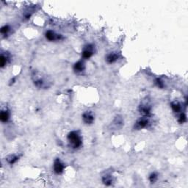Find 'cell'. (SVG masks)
<instances>
[{"mask_svg":"<svg viewBox=\"0 0 188 188\" xmlns=\"http://www.w3.org/2000/svg\"><path fill=\"white\" fill-rule=\"evenodd\" d=\"M157 179H158V175H157V173H155V172H154V173H151V174L149 175V177H148L149 182H151V184L155 183V182H157Z\"/></svg>","mask_w":188,"mask_h":188,"instance_id":"obj_15","label":"cell"},{"mask_svg":"<svg viewBox=\"0 0 188 188\" xmlns=\"http://www.w3.org/2000/svg\"><path fill=\"white\" fill-rule=\"evenodd\" d=\"M0 119L2 123H7L10 119V112L8 110H2L0 113Z\"/></svg>","mask_w":188,"mask_h":188,"instance_id":"obj_9","label":"cell"},{"mask_svg":"<svg viewBox=\"0 0 188 188\" xmlns=\"http://www.w3.org/2000/svg\"><path fill=\"white\" fill-rule=\"evenodd\" d=\"M53 169H54V171L56 174H61V173H63L65 169L64 164L60 161V160L59 159H57V160H54V165H53Z\"/></svg>","mask_w":188,"mask_h":188,"instance_id":"obj_5","label":"cell"},{"mask_svg":"<svg viewBox=\"0 0 188 188\" xmlns=\"http://www.w3.org/2000/svg\"><path fill=\"white\" fill-rule=\"evenodd\" d=\"M148 125H149V119H148V117L143 116L142 118L139 119L138 121L136 122L135 125H134V128L137 130L143 129L146 128Z\"/></svg>","mask_w":188,"mask_h":188,"instance_id":"obj_3","label":"cell"},{"mask_svg":"<svg viewBox=\"0 0 188 188\" xmlns=\"http://www.w3.org/2000/svg\"><path fill=\"white\" fill-rule=\"evenodd\" d=\"M171 108L172 110H173V112H175V113H179V112L182 110V106H181L180 104L177 102H172Z\"/></svg>","mask_w":188,"mask_h":188,"instance_id":"obj_12","label":"cell"},{"mask_svg":"<svg viewBox=\"0 0 188 188\" xmlns=\"http://www.w3.org/2000/svg\"><path fill=\"white\" fill-rule=\"evenodd\" d=\"M45 37L49 41H55V40H60L63 39V36L61 35H58L54 31L48 30L45 33Z\"/></svg>","mask_w":188,"mask_h":188,"instance_id":"obj_4","label":"cell"},{"mask_svg":"<svg viewBox=\"0 0 188 188\" xmlns=\"http://www.w3.org/2000/svg\"><path fill=\"white\" fill-rule=\"evenodd\" d=\"M119 54L117 52H111L108 54L105 57V60L108 64H112L119 59Z\"/></svg>","mask_w":188,"mask_h":188,"instance_id":"obj_6","label":"cell"},{"mask_svg":"<svg viewBox=\"0 0 188 188\" xmlns=\"http://www.w3.org/2000/svg\"><path fill=\"white\" fill-rule=\"evenodd\" d=\"M85 63H84V61H82V60H79V61H78L77 63H75L74 66V71L77 74L82 73V71H85Z\"/></svg>","mask_w":188,"mask_h":188,"instance_id":"obj_8","label":"cell"},{"mask_svg":"<svg viewBox=\"0 0 188 188\" xmlns=\"http://www.w3.org/2000/svg\"><path fill=\"white\" fill-rule=\"evenodd\" d=\"M67 140L69 146L74 149L79 148L82 144V137L76 131H72L69 132L67 136Z\"/></svg>","mask_w":188,"mask_h":188,"instance_id":"obj_1","label":"cell"},{"mask_svg":"<svg viewBox=\"0 0 188 188\" xmlns=\"http://www.w3.org/2000/svg\"><path fill=\"white\" fill-rule=\"evenodd\" d=\"M102 182L107 186H110V185L112 184V178L110 175H106V176H103V179H102Z\"/></svg>","mask_w":188,"mask_h":188,"instance_id":"obj_14","label":"cell"},{"mask_svg":"<svg viewBox=\"0 0 188 188\" xmlns=\"http://www.w3.org/2000/svg\"><path fill=\"white\" fill-rule=\"evenodd\" d=\"M6 160L10 165H13L16 163H17V161L19 160V157L16 155V154H11V155H9L7 157Z\"/></svg>","mask_w":188,"mask_h":188,"instance_id":"obj_11","label":"cell"},{"mask_svg":"<svg viewBox=\"0 0 188 188\" xmlns=\"http://www.w3.org/2000/svg\"><path fill=\"white\" fill-rule=\"evenodd\" d=\"M178 121H179V124H184L187 121V116L184 112H182V113L179 114V118H178Z\"/></svg>","mask_w":188,"mask_h":188,"instance_id":"obj_16","label":"cell"},{"mask_svg":"<svg viewBox=\"0 0 188 188\" xmlns=\"http://www.w3.org/2000/svg\"><path fill=\"white\" fill-rule=\"evenodd\" d=\"M11 27H10V25H8V24H5V25L2 26V28H1V30H0V33H1V34L3 36H7L8 34H9V33L11 32Z\"/></svg>","mask_w":188,"mask_h":188,"instance_id":"obj_13","label":"cell"},{"mask_svg":"<svg viewBox=\"0 0 188 188\" xmlns=\"http://www.w3.org/2000/svg\"><path fill=\"white\" fill-rule=\"evenodd\" d=\"M154 83H155V85H157V88H163L165 86V84H164V82H163V81L161 79H160V78H157V79H156Z\"/></svg>","mask_w":188,"mask_h":188,"instance_id":"obj_17","label":"cell"},{"mask_svg":"<svg viewBox=\"0 0 188 188\" xmlns=\"http://www.w3.org/2000/svg\"><path fill=\"white\" fill-rule=\"evenodd\" d=\"M94 54V46L93 44H88L82 51V58L85 60L90 59Z\"/></svg>","mask_w":188,"mask_h":188,"instance_id":"obj_2","label":"cell"},{"mask_svg":"<svg viewBox=\"0 0 188 188\" xmlns=\"http://www.w3.org/2000/svg\"><path fill=\"white\" fill-rule=\"evenodd\" d=\"M82 119L86 124H91L94 121V116L91 112H85L82 115Z\"/></svg>","mask_w":188,"mask_h":188,"instance_id":"obj_7","label":"cell"},{"mask_svg":"<svg viewBox=\"0 0 188 188\" xmlns=\"http://www.w3.org/2000/svg\"><path fill=\"white\" fill-rule=\"evenodd\" d=\"M8 60H9V57L7 55V54L2 53L1 57H0V66H1V68L5 67L8 63Z\"/></svg>","mask_w":188,"mask_h":188,"instance_id":"obj_10","label":"cell"}]
</instances>
